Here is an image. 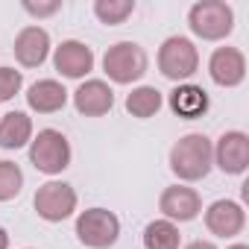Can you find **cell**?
I'll return each instance as SVG.
<instances>
[{
  "mask_svg": "<svg viewBox=\"0 0 249 249\" xmlns=\"http://www.w3.org/2000/svg\"><path fill=\"white\" fill-rule=\"evenodd\" d=\"M246 226V211L234 199H217L205 208V229L214 237H234Z\"/></svg>",
  "mask_w": 249,
  "mask_h": 249,
  "instance_id": "cell-12",
  "label": "cell"
},
{
  "mask_svg": "<svg viewBox=\"0 0 249 249\" xmlns=\"http://www.w3.org/2000/svg\"><path fill=\"white\" fill-rule=\"evenodd\" d=\"M33 141V120L24 111L0 114V150H21Z\"/></svg>",
  "mask_w": 249,
  "mask_h": 249,
  "instance_id": "cell-17",
  "label": "cell"
},
{
  "mask_svg": "<svg viewBox=\"0 0 249 249\" xmlns=\"http://www.w3.org/2000/svg\"><path fill=\"white\" fill-rule=\"evenodd\" d=\"M214 167V144L202 132L182 135L170 147V170L182 182H199Z\"/></svg>",
  "mask_w": 249,
  "mask_h": 249,
  "instance_id": "cell-1",
  "label": "cell"
},
{
  "mask_svg": "<svg viewBox=\"0 0 249 249\" xmlns=\"http://www.w3.org/2000/svg\"><path fill=\"white\" fill-rule=\"evenodd\" d=\"M76 191L68 185V182H44L38 191H36V214L47 223H62L68 220L73 211H76Z\"/></svg>",
  "mask_w": 249,
  "mask_h": 249,
  "instance_id": "cell-7",
  "label": "cell"
},
{
  "mask_svg": "<svg viewBox=\"0 0 249 249\" xmlns=\"http://www.w3.org/2000/svg\"><path fill=\"white\" fill-rule=\"evenodd\" d=\"M208 76L220 88H237L246 79V56L237 47H217L208 59Z\"/></svg>",
  "mask_w": 249,
  "mask_h": 249,
  "instance_id": "cell-10",
  "label": "cell"
},
{
  "mask_svg": "<svg viewBox=\"0 0 249 249\" xmlns=\"http://www.w3.org/2000/svg\"><path fill=\"white\" fill-rule=\"evenodd\" d=\"M229 249H249V246H246V243H231Z\"/></svg>",
  "mask_w": 249,
  "mask_h": 249,
  "instance_id": "cell-26",
  "label": "cell"
},
{
  "mask_svg": "<svg viewBox=\"0 0 249 249\" xmlns=\"http://www.w3.org/2000/svg\"><path fill=\"white\" fill-rule=\"evenodd\" d=\"M0 249H9V231L0 226Z\"/></svg>",
  "mask_w": 249,
  "mask_h": 249,
  "instance_id": "cell-25",
  "label": "cell"
},
{
  "mask_svg": "<svg viewBox=\"0 0 249 249\" xmlns=\"http://www.w3.org/2000/svg\"><path fill=\"white\" fill-rule=\"evenodd\" d=\"M68 103V91L59 79H38L27 91V106L38 114H56Z\"/></svg>",
  "mask_w": 249,
  "mask_h": 249,
  "instance_id": "cell-16",
  "label": "cell"
},
{
  "mask_svg": "<svg viewBox=\"0 0 249 249\" xmlns=\"http://www.w3.org/2000/svg\"><path fill=\"white\" fill-rule=\"evenodd\" d=\"M24 188V170L15 161H0V202H9Z\"/></svg>",
  "mask_w": 249,
  "mask_h": 249,
  "instance_id": "cell-21",
  "label": "cell"
},
{
  "mask_svg": "<svg viewBox=\"0 0 249 249\" xmlns=\"http://www.w3.org/2000/svg\"><path fill=\"white\" fill-rule=\"evenodd\" d=\"M62 9V0H50V3H24V12H30L33 18H50V15H56Z\"/></svg>",
  "mask_w": 249,
  "mask_h": 249,
  "instance_id": "cell-23",
  "label": "cell"
},
{
  "mask_svg": "<svg viewBox=\"0 0 249 249\" xmlns=\"http://www.w3.org/2000/svg\"><path fill=\"white\" fill-rule=\"evenodd\" d=\"M24 85V73L15 68H0V103H9Z\"/></svg>",
  "mask_w": 249,
  "mask_h": 249,
  "instance_id": "cell-22",
  "label": "cell"
},
{
  "mask_svg": "<svg viewBox=\"0 0 249 249\" xmlns=\"http://www.w3.org/2000/svg\"><path fill=\"white\" fill-rule=\"evenodd\" d=\"M150 68L147 50L138 41H117L103 56V71L114 85H132L138 82Z\"/></svg>",
  "mask_w": 249,
  "mask_h": 249,
  "instance_id": "cell-3",
  "label": "cell"
},
{
  "mask_svg": "<svg viewBox=\"0 0 249 249\" xmlns=\"http://www.w3.org/2000/svg\"><path fill=\"white\" fill-rule=\"evenodd\" d=\"M76 237L88 249H108L120 237V220L108 208H88L76 217Z\"/></svg>",
  "mask_w": 249,
  "mask_h": 249,
  "instance_id": "cell-6",
  "label": "cell"
},
{
  "mask_svg": "<svg viewBox=\"0 0 249 249\" xmlns=\"http://www.w3.org/2000/svg\"><path fill=\"white\" fill-rule=\"evenodd\" d=\"M185 249H217L211 240H194V243H188Z\"/></svg>",
  "mask_w": 249,
  "mask_h": 249,
  "instance_id": "cell-24",
  "label": "cell"
},
{
  "mask_svg": "<svg viewBox=\"0 0 249 249\" xmlns=\"http://www.w3.org/2000/svg\"><path fill=\"white\" fill-rule=\"evenodd\" d=\"M114 106V91L103 79H85L73 91V108L85 117H103Z\"/></svg>",
  "mask_w": 249,
  "mask_h": 249,
  "instance_id": "cell-14",
  "label": "cell"
},
{
  "mask_svg": "<svg viewBox=\"0 0 249 249\" xmlns=\"http://www.w3.org/2000/svg\"><path fill=\"white\" fill-rule=\"evenodd\" d=\"M71 141L59 132V129H41L33 141H30V164L38 173L56 176L62 170L71 167Z\"/></svg>",
  "mask_w": 249,
  "mask_h": 249,
  "instance_id": "cell-5",
  "label": "cell"
},
{
  "mask_svg": "<svg viewBox=\"0 0 249 249\" xmlns=\"http://www.w3.org/2000/svg\"><path fill=\"white\" fill-rule=\"evenodd\" d=\"M182 234L170 220H153L144 229V249H179Z\"/></svg>",
  "mask_w": 249,
  "mask_h": 249,
  "instance_id": "cell-19",
  "label": "cell"
},
{
  "mask_svg": "<svg viewBox=\"0 0 249 249\" xmlns=\"http://www.w3.org/2000/svg\"><path fill=\"white\" fill-rule=\"evenodd\" d=\"M53 68L68 79H82L94 71V50L76 38H68L53 53Z\"/></svg>",
  "mask_w": 249,
  "mask_h": 249,
  "instance_id": "cell-11",
  "label": "cell"
},
{
  "mask_svg": "<svg viewBox=\"0 0 249 249\" xmlns=\"http://www.w3.org/2000/svg\"><path fill=\"white\" fill-rule=\"evenodd\" d=\"M159 211L164 214V220L170 223H191L199 217L202 211V196L194 191V188H185V185H170L161 191L159 196Z\"/></svg>",
  "mask_w": 249,
  "mask_h": 249,
  "instance_id": "cell-9",
  "label": "cell"
},
{
  "mask_svg": "<svg viewBox=\"0 0 249 249\" xmlns=\"http://www.w3.org/2000/svg\"><path fill=\"white\" fill-rule=\"evenodd\" d=\"M159 71L170 82H188L199 71V50L191 38L185 36H170L159 47Z\"/></svg>",
  "mask_w": 249,
  "mask_h": 249,
  "instance_id": "cell-4",
  "label": "cell"
},
{
  "mask_svg": "<svg viewBox=\"0 0 249 249\" xmlns=\"http://www.w3.org/2000/svg\"><path fill=\"white\" fill-rule=\"evenodd\" d=\"M15 59L24 65V68H41L50 56V33L44 27H24L18 36H15Z\"/></svg>",
  "mask_w": 249,
  "mask_h": 249,
  "instance_id": "cell-13",
  "label": "cell"
},
{
  "mask_svg": "<svg viewBox=\"0 0 249 249\" xmlns=\"http://www.w3.org/2000/svg\"><path fill=\"white\" fill-rule=\"evenodd\" d=\"M135 12V0H94V15L106 27H117Z\"/></svg>",
  "mask_w": 249,
  "mask_h": 249,
  "instance_id": "cell-20",
  "label": "cell"
},
{
  "mask_svg": "<svg viewBox=\"0 0 249 249\" xmlns=\"http://www.w3.org/2000/svg\"><path fill=\"white\" fill-rule=\"evenodd\" d=\"M164 106V97L156 85H138L132 88V94L126 97V111L138 120H147V117H156L159 108Z\"/></svg>",
  "mask_w": 249,
  "mask_h": 249,
  "instance_id": "cell-18",
  "label": "cell"
},
{
  "mask_svg": "<svg viewBox=\"0 0 249 249\" xmlns=\"http://www.w3.org/2000/svg\"><path fill=\"white\" fill-rule=\"evenodd\" d=\"M188 27L202 41H223L234 30V9L226 0H199L188 9Z\"/></svg>",
  "mask_w": 249,
  "mask_h": 249,
  "instance_id": "cell-2",
  "label": "cell"
},
{
  "mask_svg": "<svg viewBox=\"0 0 249 249\" xmlns=\"http://www.w3.org/2000/svg\"><path fill=\"white\" fill-rule=\"evenodd\" d=\"M167 106H170V111H173L176 117H182V120H196V117H202V114L208 111L211 100H208V94H205L202 85L182 82V85H176V88L170 91Z\"/></svg>",
  "mask_w": 249,
  "mask_h": 249,
  "instance_id": "cell-15",
  "label": "cell"
},
{
  "mask_svg": "<svg viewBox=\"0 0 249 249\" xmlns=\"http://www.w3.org/2000/svg\"><path fill=\"white\" fill-rule=\"evenodd\" d=\"M214 164L226 176H243L249 167V135L240 129L223 132L214 147Z\"/></svg>",
  "mask_w": 249,
  "mask_h": 249,
  "instance_id": "cell-8",
  "label": "cell"
}]
</instances>
